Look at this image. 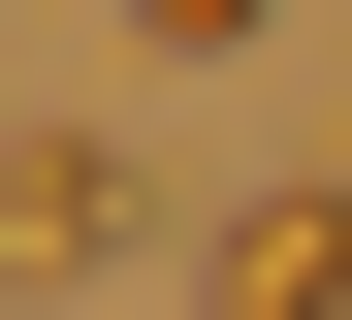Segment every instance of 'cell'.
<instances>
[{
	"instance_id": "6da1fadb",
	"label": "cell",
	"mask_w": 352,
	"mask_h": 320,
	"mask_svg": "<svg viewBox=\"0 0 352 320\" xmlns=\"http://www.w3.org/2000/svg\"><path fill=\"white\" fill-rule=\"evenodd\" d=\"M96 256H129V160L96 128H0V288H96Z\"/></svg>"
},
{
	"instance_id": "7a4b0ae2",
	"label": "cell",
	"mask_w": 352,
	"mask_h": 320,
	"mask_svg": "<svg viewBox=\"0 0 352 320\" xmlns=\"http://www.w3.org/2000/svg\"><path fill=\"white\" fill-rule=\"evenodd\" d=\"M192 288H224V320H352V192H320V160H288V192H224V256H192Z\"/></svg>"
}]
</instances>
